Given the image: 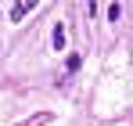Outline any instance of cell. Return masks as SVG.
Listing matches in <instances>:
<instances>
[{
	"instance_id": "1",
	"label": "cell",
	"mask_w": 133,
	"mask_h": 126,
	"mask_svg": "<svg viewBox=\"0 0 133 126\" xmlns=\"http://www.w3.org/2000/svg\"><path fill=\"white\" fill-rule=\"evenodd\" d=\"M50 43H54V51H61V47H65V25H54V33H50Z\"/></svg>"
},
{
	"instance_id": "2",
	"label": "cell",
	"mask_w": 133,
	"mask_h": 126,
	"mask_svg": "<svg viewBox=\"0 0 133 126\" xmlns=\"http://www.w3.org/2000/svg\"><path fill=\"white\" fill-rule=\"evenodd\" d=\"M32 7H36V4H15V7H11V22H18V18H25V15H29Z\"/></svg>"
}]
</instances>
